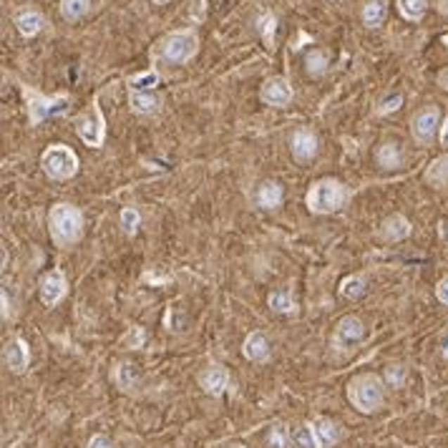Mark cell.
Returning a JSON list of instances; mask_svg holds the SVG:
<instances>
[{"instance_id":"obj_35","label":"cell","mask_w":448,"mask_h":448,"mask_svg":"<svg viewBox=\"0 0 448 448\" xmlns=\"http://www.w3.org/2000/svg\"><path fill=\"white\" fill-rule=\"evenodd\" d=\"M385 380H388V385H393V388H401L403 380H406V368H403V365H388Z\"/></svg>"},{"instance_id":"obj_20","label":"cell","mask_w":448,"mask_h":448,"mask_svg":"<svg viewBox=\"0 0 448 448\" xmlns=\"http://www.w3.org/2000/svg\"><path fill=\"white\" fill-rule=\"evenodd\" d=\"M257 204L262 210H275L282 204V186L277 181H262L257 189Z\"/></svg>"},{"instance_id":"obj_39","label":"cell","mask_w":448,"mask_h":448,"mask_svg":"<svg viewBox=\"0 0 448 448\" xmlns=\"http://www.w3.org/2000/svg\"><path fill=\"white\" fill-rule=\"evenodd\" d=\"M441 143H443V146H448V116H446V121H443V126H441Z\"/></svg>"},{"instance_id":"obj_19","label":"cell","mask_w":448,"mask_h":448,"mask_svg":"<svg viewBox=\"0 0 448 448\" xmlns=\"http://www.w3.org/2000/svg\"><path fill=\"white\" fill-rule=\"evenodd\" d=\"M376 162H378V167H383V169H398L403 164L401 146L395 141L380 143V149H378V154H376Z\"/></svg>"},{"instance_id":"obj_12","label":"cell","mask_w":448,"mask_h":448,"mask_svg":"<svg viewBox=\"0 0 448 448\" xmlns=\"http://www.w3.org/2000/svg\"><path fill=\"white\" fill-rule=\"evenodd\" d=\"M63 295H66V277L60 275L58 269L48 272V275L41 280V300H43V305L53 307L56 302H60V300H63Z\"/></svg>"},{"instance_id":"obj_6","label":"cell","mask_w":448,"mask_h":448,"mask_svg":"<svg viewBox=\"0 0 448 448\" xmlns=\"http://www.w3.org/2000/svg\"><path fill=\"white\" fill-rule=\"evenodd\" d=\"M76 129H78V136L84 139L89 146L98 149L103 143V136H106V121H103L101 108H98V101L91 103V111L84 114L81 119L76 121Z\"/></svg>"},{"instance_id":"obj_26","label":"cell","mask_w":448,"mask_h":448,"mask_svg":"<svg viewBox=\"0 0 448 448\" xmlns=\"http://www.w3.org/2000/svg\"><path fill=\"white\" fill-rule=\"evenodd\" d=\"M398 11L406 20H421L428 11V0H398Z\"/></svg>"},{"instance_id":"obj_30","label":"cell","mask_w":448,"mask_h":448,"mask_svg":"<svg viewBox=\"0 0 448 448\" xmlns=\"http://www.w3.org/2000/svg\"><path fill=\"white\" fill-rule=\"evenodd\" d=\"M340 295L347 300H355V297H360V295H365V277L353 275V277H347V280H343Z\"/></svg>"},{"instance_id":"obj_21","label":"cell","mask_w":448,"mask_h":448,"mask_svg":"<svg viewBox=\"0 0 448 448\" xmlns=\"http://www.w3.org/2000/svg\"><path fill=\"white\" fill-rule=\"evenodd\" d=\"M388 13V0H365L363 3V23L368 28H378L385 20Z\"/></svg>"},{"instance_id":"obj_18","label":"cell","mask_w":448,"mask_h":448,"mask_svg":"<svg viewBox=\"0 0 448 448\" xmlns=\"http://www.w3.org/2000/svg\"><path fill=\"white\" fill-rule=\"evenodd\" d=\"M312 428H315V436H317V441H320V448H333L343 436L340 425L333 423L330 418H317Z\"/></svg>"},{"instance_id":"obj_27","label":"cell","mask_w":448,"mask_h":448,"mask_svg":"<svg viewBox=\"0 0 448 448\" xmlns=\"http://www.w3.org/2000/svg\"><path fill=\"white\" fill-rule=\"evenodd\" d=\"M91 8V0H60V15L66 20L84 18Z\"/></svg>"},{"instance_id":"obj_11","label":"cell","mask_w":448,"mask_h":448,"mask_svg":"<svg viewBox=\"0 0 448 448\" xmlns=\"http://www.w3.org/2000/svg\"><path fill=\"white\" fill-rule=\"evenodd\" d=\"M260 98H262L267 106H287L293 101V89L287 84L285 78H267L262 84V91H260Z\"/></svg>"},{"instance_id":"obj_9","label":"cell","mask_w":448,"mask_h":448,"mask_svg":"<svg viewBox=\"0 0 448 448\" xmlns=\"http://www.w3.org/2000/svg\"><path fill=\"white\" fill-rule=\"evenodd\" d=\"M365 338V325L360 317L355 315H345L340 323L335 325V335H333V345L345 350V347L358 345L360 340Z\"/></svg>"},{"instance_id":"obj_14","label":"cell","mask_w":448,"mask_h":448,"mask_svg":"<svg viewBox=\"0 0 448 448\" xmlns=\"http://www.w3.org/2000/svg\"><path fill=\"white\" fill-rule=\"evenodd\" d=\"M317 154V136L310 129H297L293 134V156L297 162H310Z\"/></svg>"},{"instance_id":"obj_13","label":"cell","mask_w":448,"mask_h":448,"mask_svg":"<svg viewBox=\"0 0 448 448\" xmlns=\"http://www.w3.org/2000/svg\"><path fill=\"white\" fill-rule=\"evenodd\" d=\"M199 385H202L204 393L222 395L224 390L229 388V373H227V368H222V365H210V368H207V371L199 376Z\"/></svg>"},{"instance_id":"obj_8","label":"cell","mask_w":448,"mask_h":448,"mask_svg":"<svg viewBox=\"0 0 448 448\" xmlns=\"http://www.w3.org/2000/svg\"><path fill=\"white\" fill-rule=\"evenodd\" d=\"M438 121H441V111H438V106L421 108L418 114L413 116V121H411L413 139H416L418 143H430L433 141V136H436V132H438Z\"/></svg>"},{"instance_id":"obj_28","label":"cell","mask_w":448,"mask_h":448,"mask_svg":"<svg viewBox=\"0 0 448 448\" xmlns=\"http://www.w3.org/2000/svg\"><path fill=\"white\" fill-rule=\"evenodd\" d=\"M293 443L297 448H320V441H317L312 425H297L293 433Z\"/></svg>"},{"instance_id":"obj_31","label":"cell","mask_w":448,"mask_h":448,"mask_svg":"<svg viewBox=\"0 0 448 448\" xmlns=\"http://www.w3.org/2000/svg\"><path fill=\"white\" fill-rule=\"evenodd\" d=\"M159 84V73L156 71H143L129 81V91H154Z\"/></svg>"},{"instance_id":"obj_42","label":"cell","mask_w":448,"mask_h":448,"mask_svg":"<svg viewBox=\"0 0 448 448\" xmlns=\"http://www.w3.org/2000/svg\"><path fill=\"white\" fill-rule=\"evenodd\" d=\"M441 84H446L443 89H448V71L446 73H441Z\"/></svg>"},{"instance_id":"obj_7","label":"cell","mask_w":448,"mask_h":448,"mask_svg":"<svg viewBox=\"0 0 448 448\" xmlns=\"http://www.w3.org/2000/svg\"><path fill=\"white\" fill-rule=\"evenodd\" d=\"M25 91V98H28V116H30V124H41L43 119H48V116L58 114V111H63L66 108V98L63 96H58V98H48V96H41L38 91L28 89V86H23Z\"/></svg>"},{"instance_id":"obj_15","label":"cell","mask_w":448,"mask_h":448,"mask_svg":"<svg viewBox=\"0 0 448 448\" xmlns=\"http://www.w3.org/2000/svg\"><path fill=\"white\" fill-rule=\"evenodd\" d=\"M43 25H46L43 13L41 11H33V8L15 15V28H18V33H20V36H25V38L38 36V33L43 30Z\"/></svg>"},{"instance_id":"obj_10","label":"cell","mask_w":448,"mask_h":448,"mask_svg":"<svg viewBox=\"0 0 448 448\" xmlns=\"http://www.w3.org/2000/svg\"><path fill=\"white\" fill-rule=\"evenodd\" d=\"M3 363L11 373H23L30 363V350L23 338H13L3 347Z\"/></svg>"},{"instance_id":"obj_40","label":"cell","mask_w":448,"mask_h":448,"mask_svg":"<svg viewBox=\"0 0 448 448\" xmlns=\"http://www.w3.org/2000/svg\"><path fill=\"white\" fill-rule=\"evenodd\" d=\"M3 320H8V293L3 290Z\"/></svg>"},{"instance_id":"obj_1","label":"cell","mask_w":448,"mask_h":448,"mask_svg":"<svg viewBox=\"0 0 448 448\" xmlns=\"http://www.w3.org/2000/svg\"><path fill=\"white\" fill-rule=\"evenodd\" d=\"M48 227H51V237L56 245L71 247L84 234V215L73 204H56L48 215Z\"/></svg>"},{"instance_id":"obj_38","label":"cell","mask_w":448,"mask_h":448,"mask_svg":"<svg viewBox=\"0 0 448 448\" xmlns=\"http://www.w3.org/2000/svg\"><path fill=\"white\" fill-rule=\"evenodd\" d=\"M89 448H111V441H108L103 433H98V436H94L89 441Z\"/></svg>"},{"instance_id":"obj_37","label":"cell","mask_w":448,"mask_h":448,"mask_svg":"<svg viewBox=\"0 0 448 448\" xmlns=\"http://www.w3.org/2000/svg\"><path fill=\"white\" fill-rule=\"evenodd\" d=\"M436 297H438V302L448 305V277H443V280L436 285Z\"/></svg>"},{"instance_id":"obj_44","label":"cell","mask_w":448,"mask_h":448,"mask_svg":"<svg viewBox=\"0 0 448 448\" xmlns=\"http://www.w3.org/2000/svg\"><path fill=\"white\" fill-rule=\"evenodd\" d=\"M227 448H245V446H239V443H232V446H227Z\"/></svg>"},{"instance_id":"obj_33","label":"cell","mask_w":448,"mask_h":448,"mask_svg":"<svg viewBox=\"0 0 448 448\" xmlns=\"http://www.w3.org/2000/svg\"><path fill=\"white\" fill-rule=\"evenodd\" d=\"M119 222H121V227H124V232H136V227H139V222H141V215H139L134 207H126V210H121V217H119Z\"/></svg>"},{"instance_id":"obj_2","label":"cell","mask_w":448,"mask_h":448,"mask_svg":"<svg viewBox=\"0 0 448 448\" xmlns=\"http://www.w3.org/2000/svg\"><path fill=\"white\" fill-rule=\"evenodd\" d=\"M347 398L358 408L360 413H373L383 406L385 401V388H383V380L371 373H363V376L353 378L350 385H347Z\"/></svg>"},{"instance_id":"obj_41","label":"cell","mask_w":448,"mask_h":448,"mask_svg":"<svg viewBox=\"0 0 448 448\" xmlns=\"http://www.w3.org/2000/svg\"><path fill=\"white\" fill-rule=\"evenodd\" d=\"M438 11H441L443 15H448V0H438Z\"/></svg>"},{"instance_id":"obj_32","label":"cell","mask_w":448,"mask_h":448,"mask_svg":"<svg viewBox=\"0 0 448 448\" xmlns=\"http://www.w3.org/2000/svg\"><path fill=\"white\" fill-rule=\"evenodd\" d=\"M290 441H293V436L287 433V428L282 423L269 428V448H290Z\"/></svg>"},{"instance_id":"obj_16","label":"cell","mask_w":448,"mask_h":448,"mask_svg":"<svg viewBox=\"0 0 448 448\" xmlns=\"http://www.w3.org/2000/svg\"><path fill=\"white\" fill-rule=\"evenodd\" d=\"M380 232L388 242H401V239H406L408 234H411V222L403 215H390L388 219L380 224Z\"/></svg>"},{"instance_id":"obj_34","label":"cell","mask_w":448,"mask_h":448,"mask_svg":"<svg viewBox=\"0 0 448 448\" xmlns=\"http://www.w3.org/2000/svg\"><path fill=\"white\" fill-rule=\"evenodd\" d=\"M275 15H262V18L257 20V30L262 33V38H264V43H272V38H275Z\"/></svg>"},{"instance_id":"obj_4","label":"cell","mask_w":448,"mask_h":448,"mask_svg":"<svg viewBox=\"0 0 448 448\" xmlns=\"http://www.w3.org/2000/svg\"><path fill=\"white\" fill-rule=\"evenodd\" d=\"M197 46H199V38L194 30L184 28V30H174L159 43V56H162L167 63L172 66H181L191 56L197 53Z\"/></svg>"},{"instance_id":"obj_3","label":"cell","mask_w":448,"mask_h":448,"mask_svg":"<svg viewBox=\"0 0 448 448\" xmlns=\"http://www.w3.org/2000/svg\"><path fill=\"white\" fill-rule=\"evenodd\" d=\"M347 202V189L338 179H320L307 191V207L315 215H333Z\"/></svg>"},{"instance_id":"obj_17","label":"cell","mask_w":448,"mask_h":448,"mask_svg":"<svg viewBox=\"0 0 448 448\" xmlns=\"http://www.w3.org/2000/svg\"><path fill=\"white\" fill-rule=\"evenodd\" d=\"M269 355V340L264 333H252L245 340V358L252 363H262Z\"/></svg>"},{"instance_id":"obj_22","label":"cell","mask_w":448,"mask_h":448,"mask_svg":"<svg viewBox=\"0 0 448 448\" xmlns=\"http://www.w3.org/2000/svg\"><path fill=\"white\" fill-rule=\"evenodd\" d=\"M129 103H132V111H136V114H154L156 106H159V98L151 91H129Z\"/></svg>"},{"instance_id":"obj_43","label":"cell","mask_w":448,"mask_h":448,"mask_svg":"<svg viewBox=\"0 0 448 448\" xmlns=\"http://www.w3.org/2000/svg\"><path fill=\"white\" fill-rule=\"evenodd\" d=\"M156 6H164V3H169V0H154Z\"/></svg>"},{"instance_id":"obj_29","label":"cell","mask_w":448,"mask_h":448,"mask_svg":"<svg viewBox=\"0 0 448 448\" xmlns=\"http://www.w3.org/2000/svg\"><path fill=\"white\" fill-rule=\"evenodd\" d=\"M267 305L275 312H293L295 310V300L290 297L287 290H275V293L267 297Z\"/></svg>"},{"instance_id":"obj_5","label":"cell","mask_w":448,"mask_h":448,"mask_svg":"<svg viewBox=\"0 0 448 448\" xmlns=\"http://www.w3.org/2000/svg\"><path fill=\"white\" fill-rule=\"evenodd\" d=\"M41 167L43 172L56 181L71 179L73 174L78 172V156L76 151H71L68 146H63V143H56V146L43 151Z\"/></svg>"},{"instance_id":"obj_36","label":"cell","mask_w":448,"mask_h":448,"mask_svg":"<svg viewBox=\"0 0 448 448\" xmlns=\"http://www.w3.org/2000/svg\"><path fill=\"white\" fill-rule=\"evenodd\" d=\"M401 103H403V96L401 94L390 96V98H385V101H383L380 114H390V111H398V108H401Z\"/></svg>"},{"instance_id":"obj_24","label":"cell","mask_w":448,"mask_h":448,"mask_svg":"<svg viewBox=\"0 0 448 448\" xmlns=\"http://www.w3.org/2000/svg\"><path fill=\"white\" fill-rule=\"evenodd\" d=\"M114 380H116V385H119L121 390H134V388H136V383H139L136 368H134V365H129V363L116 365Z\"/></svg>"},{"instance_id":"obj_23","label":"cell","mask_w":448,"mask_h":448,"mask_svg":"<svg viewBox=\"0 0 448 448\" xmlns=\"http://www.w3.org/2000/svg\"><path fill=\"white\" fill-rule=\"evenodd\" d=\"M425 181H430V184H436V186L448 184V154L438 156V159L430 162V167L425 169Z\"/></svg>"},{"instance_id":"obj_25","label":"cell","mask_w":448,"mask_h":448,"mask_svg":"<svg viewBox=\"0 0 448 448\" xmlns=\"http://www.w3.org/2000/svg\"><path fill=\"white\" fill-rule=\"evenodd\" d=\"M305 68H307V73H310L312 78H320L325 71H328V53H325V51H320V48L310 51V53L305 56Z\"/></svg>"}]
</instances>
